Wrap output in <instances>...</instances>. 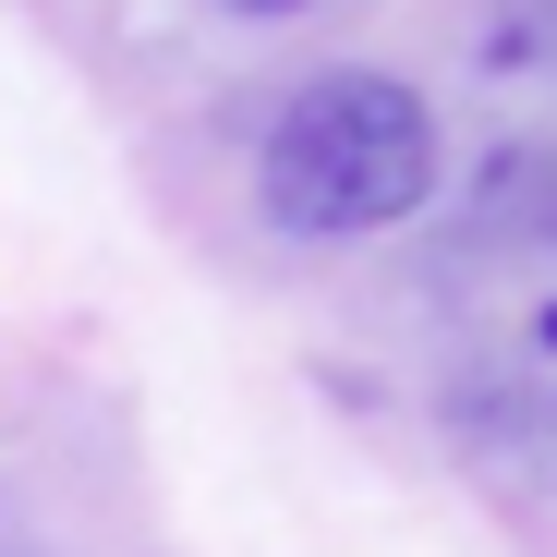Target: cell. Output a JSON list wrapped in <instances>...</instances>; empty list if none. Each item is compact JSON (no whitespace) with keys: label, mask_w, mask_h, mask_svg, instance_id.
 <instances>
[{"label":"cell","mask_w":557,"mask_h":557,"mask_svg":"<svg viewBox=\"0 0 557 557\" xmlns=\"http://www.w3.org/2000/svg\"><path fill=\"white\" fill-rule=\"evenodd\" d=\"M255 195L292 243H363V231H400L436 195V110L412 98L400 73H315L292 85V110L267 122L255 158Z\"/></svg>","instance_id":"obj_1"},{"label":"cell","mask_w":557,"mask_h":557,"mask_svg":"<svg viewBox=\"0 0 557 557\" xmlns=\"http://www.w3.org/2000/svg\"><path fill=\"white\" fill-rule=\"evenodd\" d=\"M231 13H304V0H231Z\"/></svg>","instance_id":"obj_2"}]
</instances>
